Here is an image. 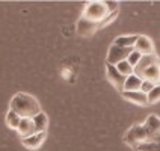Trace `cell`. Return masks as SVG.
<instances>
[{"label": "cell", "mask_w": 160, "mask_h": 151, "mask_svg": "<svg viewBox=\"0 0 160 151\" xmlns=\"http://www.w3.org/2000/svg\"><path fill=\"white\" fill-rule=\"evenodd\" d=\"M9 109L17 112L21 118H30V119L42 112L41 106H39V101L33 95L27 94V92H18V94H15L12 97V100H11Z\"/></svg>", "instance_id": "obj_1"}, {"label": "cell", "mask_w": 160, "mask_h": 151, "mask_svg": "<svg viewBox=\"0 0 160 151\" xmlns=\"http://www.w3.org/2000/svg\"><path fill=\"white\" fill-rule=\"evenodd\" d=\"M109 14H110V12H109V9H107L104 2H88V3L85 5L82 17L88 18L91 21H95V23L100 24Z\"/></svg>", "instance_id": "obj_2"}, {"label": "cell", "mask_w": 160, "mask_h": 151, "mask_svg": "<svg viewBox=\"0 0 160 151\" xmlns=\"http://www.w3.org/2000/svg\"><path fill=\"white\" fill-rule=\"evenodd\" d=\"M148 141V132L143 124H136L127 130L124 134V142L130 147H139L141 143Z\"/></svg>", "instance_id": "obj_3"}, {"label": "cell", "mask_w": 160, "mask_h": 151, "mask_svg": "<svg viewBox=\"0 0 160 151\" xmlns=\"http://www.w3.org/2000/svg\"><path fill=\"white\" fill-rule=\"evenodd\" d=\"M133 50L134 48H124V47H118V45L112 44L110 48H109V53H107L106 63H109V65H118L122 61H127V58L130 56V53Z\"/></svg>", "instance_id": "obj_4"}, {"label": "cell", "mask_w": 160, "mask_h": 151, "mask_svg": "<svg viewBox=\"0 0 160 151\" xmlns=\"http://www.w3.org/2000/svg\"><path fill=\"white\" fill-rule=\"evenodd\" d=\"M106 77L110 82V85H113V88L116 91H119L121 94L124 92V83H125V76H122L121 73L116 70L115 65H109L106 63Z\"/></svg>", "instance_id": "obj_5"}, {"label": "cell", "mask_w": 160, "mask_h": 151, "mask_svg": "<svg viewBox=\"0 0 160 151\" xmlns=\"http://www.w3.org/2000/svg\"><path fill=\"white\" fill-rule=\"evenodd\" d=\"M76 30H77L79 36H91L98 30V23L91 21L85 17H80L77 24H76Z\"/></svg>", "instance_id": "obj_6"}, {"label": "cell", "mask_w": 160, "mask_h": 151, "mask_svg": "<svg viewBox=\"0 0 160 151\" xmlns=\"http://www.w3.org/2000/svg\"><path fill=\"white\" fill-rule=\"evenodd\" d=\"M143 125H145V128L148 132V141L147 142H152L160 134V118L156 115H150L145 119Z\"/></svg>", "instance_id": "obj_7"}, {"label": "cell", "mask_w": 160, "mask_h": 151, "mask_svg": "<svg viewBox=\"0 0 160 151\" xmlns=\"http://www.w3.org/2000/svg\"><path fill=\"white\" fill-rule=\"evenodd\" d=\"M45 139H47V132H38V133L32 134V136H29V138L21 139V142H23V145H24L26 148H29V150H38V148L45 142Z\"/></svg>", "instance_id": "obj_8"}, {"label": "cell", "mask_w": 160, "mask_h": 151, "mask_svg": "<svg viewBox=\"0 0 160 151\" xmlns=\"http://www.w3.org/2000/svg\"><path fill=\"white\" fill-rule=\"evenodd\" d=\"M141 79L152 82L154 85H160V59L156 61L152 65H150V67L141 74Z\"/></svg>", "instance_id": "obj_9"}, {"label": "cell", "mask_w": 160, "mask_h": 151, "mask_svg": "<svg viewBox=\"0 0 160 151\" xmlns=\"http://www.w3.org/2000/svg\"><path fill=\"white\" fill-rule=\"evenodd\" d=\"M134 50H138L139 53L145 54H154V45H152V41L145 35H139L138 36V41L134 44Z\"/></svg>", "instance_id": "obj_10"}, {"label": "cell", "mask_w": 160, "mask_h": 151, "mask_svg": "<svg viewBox=\"0 0 160 151\" xmlns=\"http://www.w3.org/2000/svg\"><path fill=\"white\" fill-rule=\"evenodd\" d=\"M122 97H124L125 100L134 103V104H138V106H147V104H148V95L143 94L142 91H133V92L124 91V92H122Z\"/></svg>", "instance_id": "obj_11"}, {"label": "cell", "mask_w": 160, "mask_h": 151, "mask_svg": "<svg viewBox=\"0 0 160 151\" xmlns=\"http://www.w3.org/2000/svg\"><path fill=\"white\" fill-rule=\"evenodd\" d=\"M18 134L21 136V139H24V138H29V136H32V134H35V125H33V121L30 119V118H23L21 119V123L18 125L17 128Z\"/></svg>", "instance_id": "obj_12"}, {"label": "cell", "mask_w": 160, "mask_h": 151, "mask_svg": "<svg viewBox=\"0 0 160 151\" xmlns=\"http://www.w3.org/2000/svg\"><path fill=\"white\" fill-rule=\"evenodd\" d=\"M156 61H159V58H157L156 54H145V56H142V59L139 61V63L134 67V74L141 77V74H142L150 65H152Z\"/></svg>", "instance_id": "obj_13"}, {"label": "cell", "mask_w": 160, "mask_h": 151, "mask_svg": "<svg viewBox=\"0 0 160 151\" xmlns=\"http://www.w3.org/2000/svg\"><path fill=\"white\" fill-rule=\"evenodd\" d=\"M142 82L143 80L136 76V74H132L125 79V83H124V91L127 92H133V91H141V86H142Z\"/></svg>", "instance_id": "obj_14"}, {"label": "cell", "mask_w": 160, "mask_h": 151, "mask_svg": "<svg viewBox=\"0 0 160 151\" xmlns=\"http://www.w3.org/2000/svg\"><path fill=\"white\" fill-rule=\"evenodd\" d=\"M139 35H124V36H118L113 44L118 47H124V48H134V44L138 41Z\"/></svg>", "instance_id": "obj_15"}, {"label": "cell", "mask_w": 160, "mask_h": 151, "mask_svg": "<svg viewBox=\"0 0 160 151\" xmlns=\"http://www.w3.org/2000/svg\"><path fill=\"white\" fill-rule=\"evenodd\" d=\"M33 121V125H35V132H47V127H48V118L44 112L38 113L35 118H32Z\"/></svg>", "instance_id": "obj_16"}, {"label": "cell", "mask_w": 160, "mask_h": 151, "mask_svg": "<svg viewBox=\"0 0 160 151\" xmlns=\"http://www.w3.org/2000/svg\"><path fill=\"white\" fill-rule=\"evenodd\" d=\"M21 116L18 115L17 112H14V110H11L9 109L8 113H6V125H8L9 128H14V130H17L20 123H21Z\"/></svg>", "instance_id": "obj_17"}, {"label": "cell", "mask_w": 160, "mask_h": 151, "mask_svg": "<svg viewBox=\"0 0 160 151\" xmlns=\"http://www.w3.org/2000/svg\"><path fill=\"white\" fill-rule=\"evenodd\" d=\"M116 70L121 73L122 76H125V77H128V76H132V74H134V68L128 63V61H122V62H119L118 65H115Z\"/></svg>", "instance_id": "obj_18"}, {"label": "cell", "mask_w": 160, "mask_h": 151, "mask_svg": "<svg viewBox=\"0 0 160 151\" xmlns=\"http://www.w3.org/2000/svg\"><path fill=\"white\" fill-rule=\"evenodd\" d=\"M138 151H160V142H143L138 147Z\"/></svg>", "instance_id": "obj_19"}, {"label": "cell", "mask_w": 160, "mask_h": 151, "mask_svg": "<svg viewBox=\"0 0 160 151\" xmlns=\"http://www.w3.org/2000/svg\"><path fill=\"white\" fill-rule=\"evenodd\" d=\"M160 101V85H156L154 89L148 94V104H154Z\"/></svg>", "instance_id": "obj_20"}, {"label": "cell", "mask_w": 160, "mask_h": 151, "mask_svg": "<svg viewBox=\"0 0 160 151\" xmlns=\"http://www.w3.org/2000/svg\"><path fill=\"white\" fill-rule=\"evenodd\" d=\"M142 56H143V54L139 53L138 50H133V52L130 53V56L127 58V61H128V63H130V65H132V67L134 68V67H136V65L139 63V61L142 59Z\"/></svg>", "instance_id": "obj_21"}, {"label": "cell", "mask_w": 160, "mask_h": 151, "mask_svg": "<svg viewBox=\"0 0 160 151\" xmlns=\"http://www.w3.org/2000/svg\"><path fill=\"white\" fill-rule=\"evenodd\" d=\"M118 12H119V11H116V12H110V14H109V15H107V17L104 18V20H103L100 24H98V29H103V27L109 26V24H110V23H112V21H113V20L118 17Z\"/></svg>", "instance_id": "obj_22"}, {"label": "cell", "mask_w": 160, "mask_h": 151, "mask_svg": "<svg viewBox=\"0 0 160 151\" xmlns=\"http://www.w3.org/2000/svg\"><path fill=\"white\" fill-rule=\"evenodd\" d=\"M154 86H156V85H154L152 82H148V80H143V82H142V86H141V91H142L143 94H147V95H148V94L151 92L152 89H154Z\"/></svg>", "instance_id": "obj_23"}, {"label": "cell", "mask_w": 160, "mask_h": 151, "mask_svg": "<svg viewBox=\"0 0 160 151\" xmlns=\"http://www.w3.org/2000/svg\"><path fill=\"white\" fill-rule=\"evenodd\" d=\"M104 3H106L109 12H116V11H119V3H118V2H104Z\"/></svg>", "instance_id": "obj_24"}]
</instances>
